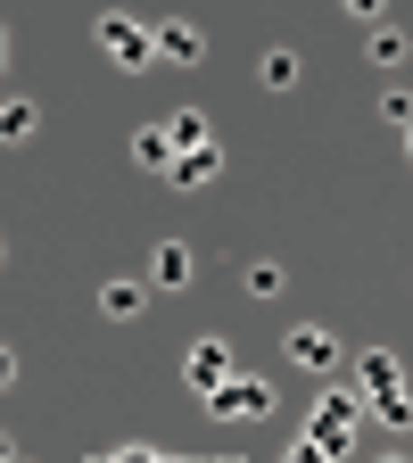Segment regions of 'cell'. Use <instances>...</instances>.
Returning <instances> with one entry per match:
<instances>
[{"instance_id": "1", "label": "cell", "mask_w": 413, "mask_h": 463, "mask_svg": "<svg viewBox=\"0 0 413 463\" xmlns=\"http://www.w3.org/2000/svg\"><path fill=\"white\" fill-rule=\"evenodd\" d=\"M356 422H364V397H356V389H331V397L314 405V430L298 439V455H347Z\"/></svg>"}, {"instance_id": "2", "label": "cell", "mask_w": 413, "mask_h": 463, "mask_svg": "<svg viewBox=\"0 0 413 463\" xmlns=\"http://www.w3.org/2000/svg\"><path fill=\"white\" fill-rule=\"evenodd\" d=\"M207 405H215V422H265V414H273V389H265V381H240V373H231V381H223Z\"/></svg>"}, {"instance_id": "3", "label": "cell", "mask_w": 413, "mask_h": 463, "mask_svg": "<svg viewBox=\"0 0 413 463\" xmlns=\"http://www.w3.org/2000/svg\"><path fill=\"white\" fill-rule=\"evenodd\" d=\"M99 42H108L116 67H149V58H157V33L141 17H99Z\"/></svg>"}, {"instance_id": "4", "label": "cell", "mask_w": 413, "mask_h": 463, "mask_svg": "<svg viewBox=\"0 0 413 463\" xmlns=\"http://www.w3.org/2000/svg\"><path fill=\"white\" fill-rule=\"evenodd\" d=\"M183 373H191V389H199V397H215V389H223L231 373H240V364H231V347H223V339H199Z\"/></svg>"}, {"instance_id": "5", "label": "cell", "mask_w": 413, "mask_h": 463, "mask_svg": "<svg viewBox=\"0 0 413 463\" xmlns=\"http://www.w3.org/2000/svg\"><path fill=\"white\" fill-rule=\"evenodd\" d=\"M149 281H157V289H191V281H199V257H191L183 241H157V257H149Z\"/></svg>"}, {"instance_id": "6", "label": "cell", "mask_w": 413, "mask_h": 463, "mask_svg": "<svg viewBox=\"0 0 413 463\" xmlns=\"http://www.w3.org/2000/svg\"><path fill=\"white\" fill-rule=\"evenodd\" d=\"M289 364H306V373H331V364H339L331 331H314V323H306V331H289Z\"/></svg>"}, {"instance_id": "7", "label": "cell", "mask_w": 413, "mask_h": 463, "mask_svg": "<svg viewBox=\"0 0 413 463\" xmlns=\"http://www.w3.org/2000/svg\"><path fill=\"white\" fill-rule=\"evenodd\" d=\"M157 58H174V67H199V58H207L199 25H183V17H174V25H157Z\"/></svg>"}, {"instance_id": "8", "label": "cell", "mask_w": 413, "mask_h": 463, "mask_svg": "<svg viewBox=\"0 0 413 463\" xmlns=\"http://www.w3.org/2000/svg\"><path fill=\"white\" fill-rule=\"evenodd\" d=\"M372 422H389V430H413V389L397 381V389H372Z\"/></svg>"}, {"instance_id": "9", "label": "cell", "mask_w": 413, "mask_h": 463, "mask_svg": "<svg viewBox=\"0 0 413 463\" xmlns=\"http://www.w3.org/2000/svg\"><path fill=\"white\" fill-rule=\"evenodd\" d=\"M133 157H141V165H157V174H174V157H183V149H174V133H165V125H149V133H133Z\"/></svg>"}, {"instance_id": "10", "label": "cell", "mask_w": 413, "mask_h": 463, "mask_svg": "<svg viewBox=\"0 0 413 463\" xmlns=\"http://www.w3.org/2000/svg\"><path fill=\"white\" fill-rule=\"evenodd\" d=\"M215 149H183V157H174V174H165V183H183V191H199V183H215Z\"/></svg>"}, {"instance_id": "11", "label": "cell", "mask_w": 413, "mask_h": 463, "mask_svg": "<svg viewBox=\"0 0 413 463\" xmlns=\"http://www.w3.org/2000/svg\"><path fill=\"white\" fill-rule=\"evenodd\" d=\"M99 307H108L116 323H133V315L149 307V289H141V281H108V289H99Z\"/></svg>"}, {"instance_id": "12", "label": "cell", "mask_w": 413, "mask_h": 463, "mask_svg": "<svg viewBox=\"0 0 413 463\" xmlns=\"http://www.w3.org/2000/svg\"><path fill=\"white\" fill-rule=\"evenodd\" d=\"M356 381H364V389H397V356H389V347H372V356H356Z\"/></svg>"}, {"instance_id": "13", "label": "cell", "mask_w": 413, "mask_h": 463, "mask_svg": "<svg viewBox=\"0 0 413 463\" xmlns=\"http://www.w3.org/2000/svg\"><path fill=\"white\" fill-rule=\"evenodd\" d=\"M165 133H174V149H215V133H207V116H174Z\"/></svg>"}, {"instance_id": "14", "label": "cell", "mask_w": 413, "mask_h": 463, "mask_svg": "<svg viewBox=\"0 0 413 463\" xmlns=\"http://www.w3.org/2000/svg\"><path fill=\"white\" fill-rule=\"evenodd\" d=\"M42 125V116H33V99H9V108H0V133H9V141H25Z\"/></svg>"}, {"instance_id": "15", "label": "cell", "mask_w": 413, "mask_h": 463, "mask_svg": "<svg viewBox=\"0 0 413 463\" xmlns=\"http://www.w3.org/2000/svg\"><path fill=\"white\" fill-rule=\"evenodd\" d=\"M372 58H380V67H405V33L397 25H372Z\"/></svg>"}, {"instance_id": "16", "label": "cell", "mask_w": 413, "mask_h": 463, "mask_svg": "<svg viewBox=\"0 0 413 463\" xmlns=\"http://www.w3.org/2000/svg\"><path fill=\"white\" fill-rule=\"evenodd\" d=\"M265 83H273V91L298 83V50H273V58H265Z\"/></svg>"}, {"instance_id": "17", "label": "cell", "mask_w": 413, "mask_h": 463, "mask_svg": "<svg viewBox=\"0 0 413 463\" xmlns=\"http://www.w3.org/2000/svg\"><path fill=\"white\" fill-rule=\"evenodd\" d=\"M249 289H257V298H281V265L257 257V265H249Z\"/></svg>"}, {"instance_id": "18", "label": "cell", "mask_w": 413, "mask_h": 463, "mask_svg": "<svg viewBox=\"0 0 413 463\" xmlns=\"http://www.w3.org/2000/svg\"><path fill=\"white\" fill-rule=\"evenodd\" d=\"M405 157H413V125H405Z\"/></svg>"}]
</instances>
